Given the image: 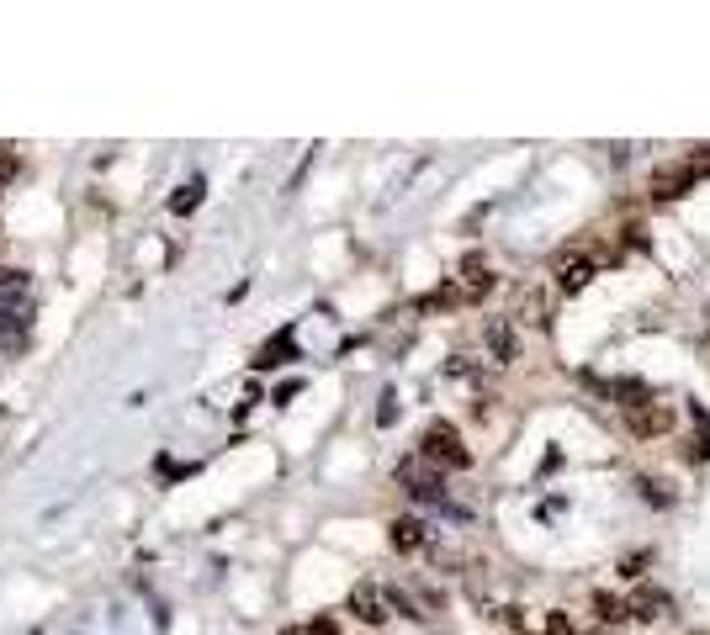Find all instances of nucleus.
Returning a JSON list of instances; mask_svg holds the SVG:
<instances>
[{
	"instance_id": "f257e3e1",
	"label": "nucleus",
	"mask_w": 710,
	"mask_h": 635,
	"mask_svg": "<svg viewBox=\"0 0 710 635\" xmlns=\"http://www.w3.org/2000/svg\"><path fill=\"white\" fill-rule=\"evenodd\" d=\"M700 175H710V154H689V159H679V165H662V170L652 175V202H679V196H689V191L700 185Z\"/></svg>"
},
{
	"instance_id": "f03ea898",
	"label": "nucleus",
	"mask_w": 710,
	"mask_h": 635,
	"mask_svg": "<svg viewBox=\"0 0 710 635\" xmlns=\"http://www.w3.org/2000/svg\"><path fill=\"white\" fill-rule=\"evenodd\" d=\"M419 461H429V466H451V471H462V466H472V451L462 445V434L451 429V424H429L424 429V440H419Z\"/></svg>"
},
{
	"instance_id": "7ed1b4c3",
	"label": "nucleus",
	"mask_w": 710,
	"mask_h": 635,
	"mask_svg": "<svg viewBox=\"0 0 710 635\" xmlns=\"http://www.w3.org/2000/svg\"><path fill=\"white\" fill-rule=\"evenodd\" d=\"M345 609H351L360 625H387V620H393V593L377 588V582H355L351 598H345Z\"/></svg>"
},
{
	"instance_id": "20e7f679",
	"label": "nucleus",
	"mask_w": 710,
	"mask_h": 635,
	"mask_svg": "<svg viewBox=\"0 0 710 635\" xmlns=\"http://www.w3.org/2000/svg\"><path fill=\"white\" fill-rule=\"evenodd\" d=\"M398 482L414 493L419 503H440L446 498V476H440V466H429V461H403L398 466Z\"/></svg>"
},
{
	"instance_id": "39448f33",
	"label": "nucleus",
	"mask_w": 710,
	"mask_h": 635,
	"mask_svg": "<svg viewBox=\"0 0 710 635\" xmlns=\"http://www.w3.org/2000/svg\"><path fill=\"white\" fill-rule=\"evenodd\" d=\"M593 270H599V260H593L589 249H567V254L557 260V291H562V296H578V291L593 281Z\"/></svg>"
},
{
	"instance_id": "423d86ee",
	"label": "nucleus",
	"mask_w": 710,
	"mask_h": 635,
	"mask_svg": "<svg viewBox=\"0 0 710 635\" xmlns=\"http://www.w3.org/2000/svg\"><path fill=\"white\" fill-rule=\"evenodd\" d=\"M493 281H498V276H493V265H488L482 254H467L451 287H456V296H462V302H482V296L493 291Z\"/></svg>"
},
{
	"instance_id": "0eeeda50",
	"label": "nucleus",
	"mask_w": 710,
	"mask_h": 635,
	"mask_svg": "<svg viewBox=\"0 0 710 635\" xmlns=\"http://www.w3.org/2000/svg\"><path fill=\"white\" fill-rule=\"evenodd\" d=\"M626 429L636 434V440H657V434H668L673 429V408L668 403H642V408H626Z\"/></svg>"
},
{
	"instance_id": "6e6552de",
	"label": "nucleus",
	"mask_w": 710,
	"mask_h": 635,
	"mask_svg": "<svg viewBox=\"0 0 710 635\" xmlns=\"http://www.w3.org/2000/svg\"><path fill=\"white\" fill-rule=\"evenodd\" d=\"M482 339H488L493 365H509V360H515V329H509V318H493V323L482 329Z\"/></svg>"
},
{
	"instance_id": "1a4fd4ad",
	"label": "nucleus",
	"mask_w": 710,
	"mask_h": 635,
	"mask_svg": "<svg viewBox=\"0 0 710 635\" xmlns=\"http://www.w3.org/2000/svg\"><path fill=\"white\" fill-rule=\"evenodd\" d=\"M429 545V529L424 519H393V551H403V556H414Z\"/></svg>"
},
{
	"instance_id": "9d476101",
	"label": "nucleus",
	"mask_w": 710,
	"mask_h": 635,
	"mask_svg": "<svg viewBox=\"0 0 710 635\" xmlns=\"http://www.w3.org/2000/svg\"><path fill=\"white\" fill-rule=\"evenodd\" d=\"M626 604H631V620H657V614H668V593H657V588H636Z\"/></svg>"
},
{
	"instance_id": "9b49d317",
	"label": "nucleus",
	"mask_w": 710,
	"mask_h": 635,
	"mask_svg": "<svg viewBox=\"0 0 710 635\" xmlns=\"http://www.w3.org/2000/svg\"><path fill=\"white\" fill-rule=\"evenodd\" d=\"M593 609H599V620H604V625L631 620V604H626V598H615V593H593Z\"/></svg>"
},
{
	"instance_id": "f8f14e48",
	"label": "nucleus",
	"mask_w": 710,
	"mask_h": 635,
	"mask_svg": "<svg viewBox=\"0 0 710 635\" xmlns=\"http://www.w3.org/2000/svg\"><path fill=\"white\" fill-rule=\"evenodd\" d=\"M520 318H525V323H546V296H541V291H525V296H520Z\"/></svg>"
},
{
	"instance_id": "ddd939ff",
	"label": "nucleus",
	"mask_w": 710,
	"mask_h": 635,
	"mask_svg": "<svg viewBox=\"0 0 710 635\" xmlns=\"http://www.w3.org/2000/svg\"><path fill=\"white\" fill-rule=\"evenodd\" d=\"M642 498H647V503H662V509L673 503V493H668L662 482H652V476H642Z\"/></svg>"
},
{
	"instance_id": "4468645a",
	"label": "nucleus",
	"mask_w": 710,
	"mask_h": 635,
	"mask_svg": "<svg viewBox=\"0 0 710 635\" xmlns=\"http://www.w3.org/2000/svg\"><path fill=\"white\" fill-rule=\"evenodd\" d=\"M546 635H578V631H573V620H567L562 609H551V614H546Z\"/></svg>"
},
{
	"instance_id": "2eb2a0df",
	"label": "nucleus",
	"mask_w": 710,
	"mask_h": 635,
	"mask_svg": "<svg viewBox=\"0 0 710 635\" xmlns=\"http://www.w3.org/2000/svg\"><path fill=\"white\" fill-rule=\"evenodd\" d=\"M626 244H631V249H647V228H642V223H631V228H626Z\"/></svg>"
},
{
	"instance_id": "dca6fc26",
	"label": "nucleus",
	"mask_w": 710,
	"mask_h": 635,
	"mask_svg": "<svg viewBox=\"0 0 710 635\" xmlns=\"http://www.w3.org/2000/svg\"><path fill=\"white\" fill-rule=\"evenodd\" d=\"M642 567H647V556H642V551H636V556H626V567H620V572H626V578H636V572H642Z\"/></svg>"
}]
</instances>
